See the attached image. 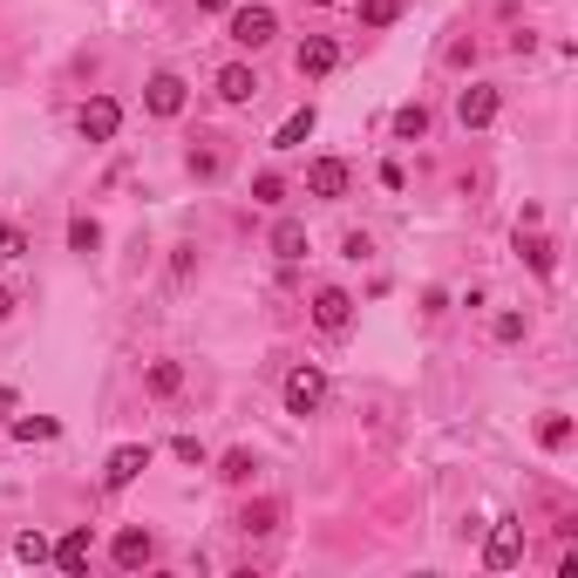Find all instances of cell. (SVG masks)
I'll return each instance as SVG.
<instances>
[{
	"label": "cell",
	"mask_w": 578,
	"mask_h": 578,
	"mask_svg": "<svg viewBox=\"0 0 578 578\" xmlns=\"http://www.w3.org/2000/svg\"><path fill=\"white\" fill-rule=\"evenodd\" d=\"M280 395H286V415H313L320 401H326V374L307 361V368H293V374H286V388H280Z\"/></svg>",
	"instance_id": "1"
},
{
	"label": "cell",
	"mask_w": 578,
	"mask_h": 578,
	"mask_svg": "<svg viewBox=\"0 0 578 578\" xmlns=\"http://www.w3.org/2000/svg\"><path fill=\"white\" fill-rule=\"evenodd\" d=\"M313 326H320V334H347V326H355V293H347V286H320L313 293Z\"/></svg>",
	"instance_id": "2"
},
{
	"label": "cell",
	"mask_w": 578,
	"mask_h": 578,
	"mask_svg": "<svg viewBox=\"0 0 578 578\" xmlns=\"http://www.w3.org/2000/svg\"><path fill=\"white\" fill-rule=\"evenodd\" d=\"M497 110H504V95H497L490 82H470V89L457 95V123H463V130H490Z\"/></svg>",
	"instance_id": "3"
},
{
	"label": "cell",
	"mask_w": 578,
	"mask_h": 578,
	"mask_svg": "<svg viewBox=\"0 0 578 578\" xmlns=\"http://www.w3.org/2000/svg\"><path fill=\"white\" fill-rule=\"evenodd\" d=\"M75 123H82V137H89V143H116V130H123V103H116V95H89Z\"/></svg>",
	"instance_id": "4"
},
{
	"label": "cell",
	"mask_w": 578,
	"mask_h": 578,
	"mask_svg": "<svg viewBox=\"0 0 578 578\" xmlns=\"http://www.w3.org/2000/svg\"><path fill=\"white\" fill-rule=\"evenodd\" d=\"M143 470H150V442H123V449H110V463H103V490H130Z\"/></svg>",
	"instance_id": "5"
},
{
	"label": "cell",
	"mask_w": 578,
	"mask_h": 578,
	"mask_svg": "<svg viewBox=\"0 0 578 578\" xmlns=\"http://www.w3.org/2000/svg\"><path fill=\"white\" fill-rule=\"evenodd\" d=\"M524 558V524L517 517H497V531H490V544H484V565L490 571H511Z\"/></svg>",
	"instance_id": "6"
},
{
	"label": "cell",
	"mask_w": 578,
	"mask_h": 578,
	"mask_svg": "<svg viewBox=\"0 0 578 578\" xmlns=\"http://www.w3.org/2000/svg\"><path fill=\"white\" fill-rule=\"evenodd\" d=\"M272 35H280V14L272 8H232V41L239 48H266Z\"/></svg>",
	"instance_id": "7"
},
{
	"label": "cell",
	"mask_w": 578,
	"mask_h": 578,
	"mask_svg": "<svg viewBox=\"0 0 578 578\" xmlns=\"http://www.w3.org/2000/svg\"><path fill=\"white\" fill-rule=\"evenodd\" d=\"M143 110H150V116H164V123H170V116H184V75H170V68H164V75H150Z\"/></svg>",
	"instance_id": "8"
},
{
	"label": "cell",
	"mask_w": 578,
	"mask_h": 578,
	"mask_svg": "<svg viewBox=\"0 0 578 578\" xmlns=\"http://www.w3.org/2000/svg\"><path fill=\"white\" fill-rule=\"evenodd\" d=\"M110 558H116L123 571H143L150 558H157V538H150L143 524H130V531H116V544H110Z\"/></svg>",
	"instance_id": "9"
},
{
	"label": "cell",
	"mask_w": 578,
	"mask_h": 578,
	"mask_svg": "<svg viewBox=\"0 0 578 578\" xmlns=\"http://www.w3.org/2000/svg\"><path fill=\"white\" fill-rule=\"evenodd\" d=\"M307 191L313 197H347V164L341 157H313L307 164Z\"/></svg>",
	"instance_id": "10"
},
{
	"label": "cell",
	"mask_w": 578,
	"mask_h": 578,
	"mask_svg": "<svg viewBox=\"0 0 578 578\" xmlns=\"http://www.w3.org/2000/svg\"><path fill=\"white\" fill-rule=\"evenodd\" d=\"M89 551H95V538H89V524H75V531L48 551V565H62V571H89Z\"/></svg>",
	"instance_id": "11"
},
{
	"label": "cell",
	"mask_w": 578,
	"mask_h": 578,
	"mask_svg": "<svg viewBox=\"0 0 578 578\" xmlns=\"http://www.w3.org/2000/svg\"><path fill=\"white\" fill-rule=\"evenodd\" d=\"M334 62H341V48L326 41V35H307V41H299V55H293L299 75H334Z\"/></svg>",
	"instance_id": "12"
},
{
	"label": "cell",
	"mask_w": 578,
	"mask_h": 578,
	"mask_svg": "<svg viewBox=\"0 0 578 578\" xmlns=\"http://www.w3.org/2000/svg\"><path fill=\"white\" fill-rule=\"evenodd\" d=\"M218 95H224V103H253V95H259V75L245 68V62H224V68H218Z\"/></svg>",
	"instance_id": "13"
},
{
	"label": "cell",
	"mask_w": 578,
	"mask_h": 578,
	"mask_svg": "<svg viewBox=\"0 0 578 578\" xmlns=\"http://www.w3.org/2000/svg\"><path fill=\"white\" fill-rule=\"evenodd\" d=\"M517 253H524V266H531L538 280H551V272H558V245L538 239V232H517Z\"/></svg>",
	"instance_id": "14"
},
{
	"label": "cell",
	"mask_w": 578,
	"mask_h": 578,
	"mask_svg": "<svg viewBox=\"0 0 578 578\" xmlns=\"http://www.w3.org/2000/svg\"><path fill=\"white\" fill-rule=\"evenodd\" d=\"M313 123H320V116H313V103H307V110H293V116L280 123V137H272V150H299V143L313 137Z\"/></svg>",
	"instance_id": "15"
},
{
	"label": "cell",
	"mask_w": 578,
	"mask_h": 578,
	"mask_svg": "<svg viewBox=\"0 0 578 578\" xmlns=\"http://www.w3.org/2000/svg\"><path fill=\"white\" fill-rule=\"evenodd\" d=\"M143 388L157 395V401H170V395L184 388V368H178V361H150V374H143Z\"/></svg>",
	"instance_id": "16"
},
{
	"label": "cell",
	"mask_w": 578,
	"mask_h": 578,
	"mask_svg": "<svg viewBox=\"0 0 578 578\" xmlns=\"http://www.w3.org/2000/svg\"><path fill=\"white\" fill-rule=\"evenodd\" d=\"M395 137H401V143H422V137H429V110H422V103H401V110H395Z\"/></svg>",
	"instance_id": "17"
},
{
	"label": "cell",
	"mask_w": 578,
	"mask_h": 578,
	"mask_svg": "<svg viewBox=\"0 0 578 578\" xmlns=\"http://www.w3.org/2000/svg\"><path fill=\"white\" fill-rule=\"evenodd\" d=\"M272 253H280L286 266H293V259H307V224H293V218H286L280 232H272Z\"/></svg>",
	"instance_id": "18"
},
{
	"label": "cell",
	"mask_w": 578,
	"mask_h": 578,
	"mask_svg": "<svg viewBox=\"0 0 578 578\" xmlns=\"http://www.w3.org/2000/svg\"><path fill=\"white\" fill-rule=\"evenodd\" d=\"M55 436H62L55 415H21V422H14V442H55Z\"/></svg>",
	"instance_id": "19"
},
{
	"label": "cell",
	"mask_w": 578,
	"mask_h": 578,
	"mask_svg": "<svg viewBox=\"0 0 578 578\" xmlns=\"http://www.w3.org/2000/svg\"><path fill=\"white\" fill-rule=\"evenodd\" d=\"M253 449H224V457H218V476H224V484H253Z\"/></svg>",
	"instance_id": "20"
},
{
	"label": "cell",
	"mask_w": 578,
	"mask_h": 578,
	"mask_svg": "<svg viewBox=\"0 0 578 578\" xmlns=\"http://www.w3.org/2000/svg\"><path fill=\"white\" fill-rule=\"evenodd\" d=\"M95 245H103V224H95V218H68V253H95Z\"/></svg>",
	"instance_id": "21"
},
{
	"label": "cell",
	"mask_w": 578,
	"mask_h": 578,
	"mask_svg": "<svg viewBox=\"0 0 578 578\" xmlns=\"http://www.w3.org/2000/svg\"><path fill=\"white\" fill-rule=\"evenodd\" d=\"M245 531H253V538H266V531H280V504H272V497H266V504H245Z\"/></svg>",
	"instance_id": "22"
},
{
	"label": "cell",
	"mask_w": 578,
	"mask_h": 578,
	"mask_svg": "<svg viewBox=\"0 0 578 578\" xmlns=\"http://www.w3.org/2000/svg\"><path fill=\"white\" fill-rule=\"evenodd\" d=\"M48 551H55V544H48L41 531H21V538H14V558H21V565H48Z\"/></svg>",
	"instance_id": "23"
},
{
	"label": "cell",
	"mask_w": 578,
	"mask_h": 578,
	"mask_svg": "<svg viewBox=\"0 0 578 578\" xmlns=\"http://www.w3.org/2000/svg\"><path fill=\"white\" fill-rule=\"evenodd\" d=\"M361 21H368V28H395V21H401V0H361Z\"/></svg>",
	"instance_id": "24"
},
{
	"label": "cell",
	"mask_w": 578,
	"mask_h": 578,
	"mask_svg": "<svg viewBox=\"0 0 578 578\" xmlns=\"http://www.w3.org/2000/svg\"><path fill=\"white\" fill-rule=\"evenodd\" d=\"M538 442H544V449H565V442H571V415H544V422H538Z\"/></svg>",
	"instance_id": "25"
},
{
	"label": "cell",
	"mask_w": 578,
	"mask_h": 578,
	"mask_svg": "<svg viewBox=\"0 0 578 578\" xmlns=\"http://www.w3.org/2000/svg\"><path fill=\"white\" fill-rule=\"evenodd\" d=\"M253 197H259V205H280V197H286V178H280V170H266V178H253Z\"/></svg>",
	"instance_id": "26"
},
{
	"label": "cell",
	"mask_w": 578,
	"mask_h": 578,
	"mask_svg": "<svg viewBox=\"0 0 578 578\" xmlns=\"http://www.w3.org/2000/svg\"><path fill=\"white\" fill-rule=\"evenodd\" d=\"M170 457L191 463V470H205V442H197V436H178V442H170Z\"/></svg>",
	"instance_id": "27"
},
{
	"label": "cell",
	"mask_w": 578,
	"mask_h": 578,
	"mask_svg": "<svg viewBox=\"0 0 578 578\" xmlns=\"http://www.w3.org/2000/svg\"><path fill=\"white\" fill-rule=\"evenodd\" d=\"M28 253V232H21V224H0V259H21Z\"/></svg>",
	"instance_id": "28"
},
{
	"label": "cell",
	"mask_w": 578,
	"mask_h": 578,
	"mask_svg": "<svg viewBox=\"0 0 578 578\" xmlns=\"http://www.w3.org/2000/svg\"><path fill=\"white\" fill-rule=\"evenodd\" d=\"M497 341H524V313H497Z\"/></svg>",
	"instance_id": "29"
},
{
	"label": "cell",
	"mask_w": 578,
	"mask_h": 578,
	"mask_svg": "<svg viewBox=\"0 0 578 578\" xmlns=\"http://www.w3.org/2000/svg\"><path fill=\"white\" fill-rule=\"evenodd\" d=\"M224 8H232V0H197V14H224Z\"/></svg>",
	"instance_id": "30"
},
{
	"label": "cell",
	"mask_w": 578,
	"mask_h": 578,
	"mask_svg": "<svg viewBox=\"0 0 578 578\" xmlns=\"http://www.w3.org/2000/svg\"><path fill=\"white\" fill-rule=\"evenodd\" d=\"M8 313H14V293H8V286H0V320H8Z\"/></svg>",
	"instance_id": "31"
}]
</instances>
